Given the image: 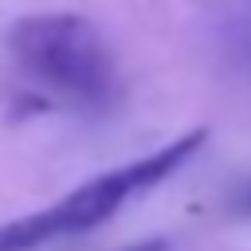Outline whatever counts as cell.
I'll return each instance as SVG.
<instances>
[{
    "label": "cell",
    "instance_id": "3",
    "mask_svg": "<svg viewBox=\"0 0 251 251\" xmlns=\"http://www.w3.org/2000/svg\"><path fill=\"white\" fill-rule=\"evenodd\" d=\"M224 208H227L231 216H247V220H251V176L235 180V184L224 192Z\"/></svg>",
    "mask_w": 251,
    "mask_h": 251
},
{
    "label": "cell",
    "instance_id": "2",
    "mask_svg": "<svg viewBox=\"0 0 251 251\" xmlns=\"http://www.w3.org/2000/svg\"><path fill=\"white\" fill-rule=\"evenodd\" d=\"M204 141H208V129H188V133L165 141L161 149H153L137 161H126L110 173L90 176L86 184L71 188L67 196L47 204L43 212H27L20 220L0 224V251H35V247H47L55 239L102 227L110 216H118V208L129 196L149 192L153 184L169 180L184 161H192Z\"/></svg>",
    "mask_w": 251,
    "mask_h": 251
},
{
    "label": "cell",
    "instance_id": "4",
    "mask_svg": "<svg viewBox=\"0 0 251 251\" xmlns=\"http://www.w3.org/2000/svg\"><path fill=\"white\" fill-rule=\"evenodd\" d=\"M129 251H169V243H165V239H145V243H137V247H129Z\"/></svg>",
    "mask_w": 251,
    "mask_h": 251
},
{
    "label": "cell",
    "instance_id": "1",
    "mask_svg": "<svg viewBox=\"0 0 251 251\" xmlns=\"http://www.w3.org/2000/svg\"><path fill=\"white\" fill-rule=\"evenodd\" d=\"M8 55L51 98L78 114H110L122 102V71L106 35L78 12H31L8 27Z\"/></svg>",
    "mask_w": 251,
    "mask_h": 251
}]
</instances>
